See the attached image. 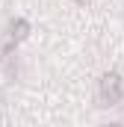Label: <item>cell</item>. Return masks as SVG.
<instances>
[{
  "label": "cell",
  "instance_id": "obj_1",
  "mask_svg": "<svg viewBox=\"0 0 124 127\" xmlns=\"http://www.w3.org/2000/svg\"><path fill=\"white\" fill-rule=\"evenodd\" d=\"M124 95V83H121V77L118 74H103L100 77V97H103V103H118Z\"/></svg>",
  "mask_w": 124,
  "mask_h": 127
},
{
  "label": "cell",
  "instance_id": "obj_2",
  "mask_svg": "<svg viewBox=\"0 0 124 127\" xmlns=\"http://www.w3.org/2000/svg\"><path fill=\"white\" fill-rule=\"evenodd\" d=\"M30 30V24L24 21V18H18V21H12V27H9V35H12V41H18V38H24Z\"/></svg>",
  "mask_w": 124,
  "mask_h": 127
},
{
  "label": "cell",
  "instance_id": "obj_3",
  "mask_svg": "<svg viewBox=\"0 0 124 127\" xmlns=\"http://www.w3.org/2000/svg\"><path fill=\"white\" fill-rule=\"evenodd\" d=\"M77 3H83V0H77Z\"/></svg>",
  "mask_w": 124,
  "mask_h": 127
}]
</instances>
